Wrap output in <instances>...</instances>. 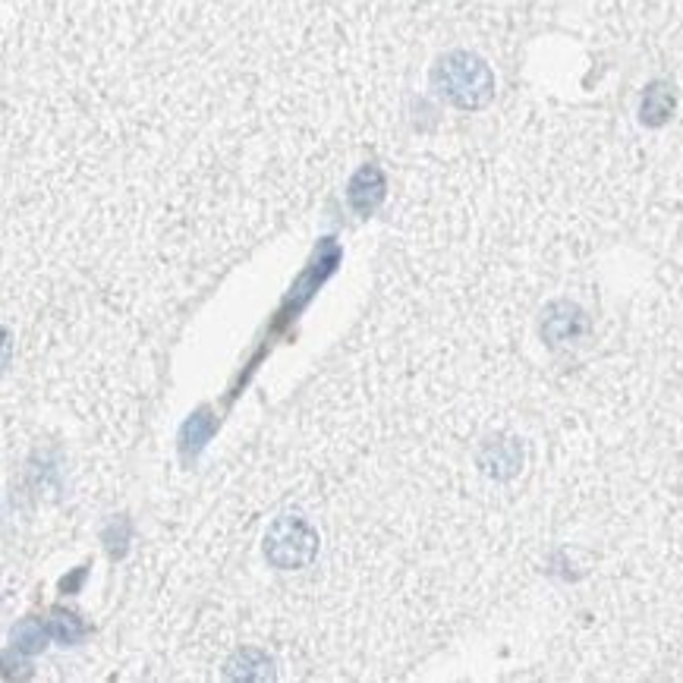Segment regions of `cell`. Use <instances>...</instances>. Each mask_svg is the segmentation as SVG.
I'll use <instances>...</instances> for the list:
<instances>
[{
	"label": "cell",
	"instance_id": "6da1fadb",
	"mask_svg": "<svg viewBox=\"0 0 683 683\" xmlns=\"http://www.w3.org/2000/svg\"><path fill=\"white\" fill-rule=\"evenodd\" d=\"M51 633H54L58 640H67V643H73L79 633H82V626L77 624V617H73V614H67V617H58V621L51 624Z\"/></svg>",
	"mask_w": 683,
	"mask_h": 683
},
{
	"label": "cell",
	"instance_id": "7a4b0ae2",
	"mask_svg": "<svg viewBox=\"0 0 683 683\" xmlns=\"http://www.w3.org/2000/svg\"><path fill=\"white\" fill-rule=\"evenodd\" d=\"M17 640H20V649H41V640H44V633H41L39 624H22L20 630H17Z\"/></svg>",
	"mask_w": 683,
	"mask_h": 683
}]
</instances>
